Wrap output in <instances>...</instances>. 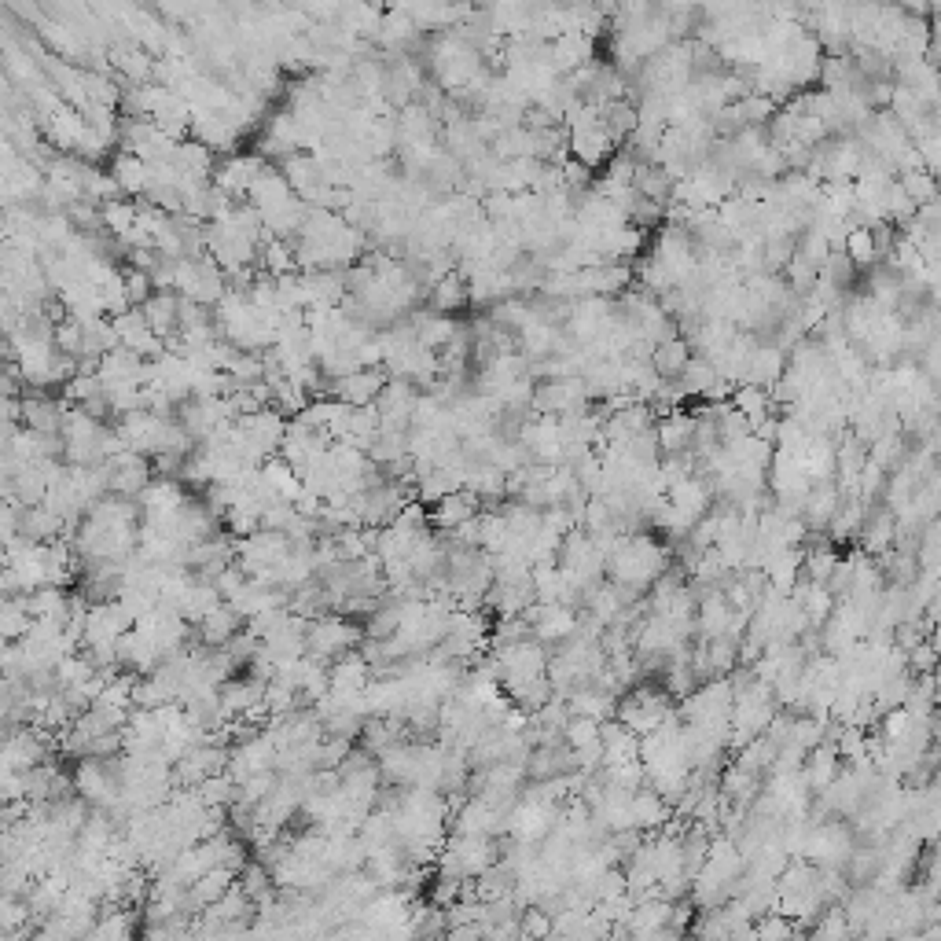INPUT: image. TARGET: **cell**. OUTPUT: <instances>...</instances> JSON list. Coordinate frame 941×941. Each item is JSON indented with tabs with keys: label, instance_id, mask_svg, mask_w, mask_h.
Segmentation results:
<instances>
[{
	"label": "cell",
	"instance_id": "obj_1",
	"mask_svg": "<svg viewBox=\"0 0 941 941\" xmlns=\"http://www.w3.org/2000/svg\"><path fill=\"white\" fill-rule=\"evenodd\" d=\"M361 644V629L353 622H346V614H324V618H313L306 629V647L313 658H324V662H335L339 655L353 651Z\"/></svg>",
	"mask_w": 941,
	"mask_h": 941
},
{
	"label": "cell",
	"instance_id": "obj_2",
	"mask_svg": "<svg viewBox=\"0 0 941 941\" xmlns=\"http://www.w3.org/2000/svg\"><path fill=\"white\" fill-rule=\"evenodd\" d=\"M107 464H111V493H118V497H140L155 478L151 456L137 453V449H125V453L111 456Z\"/></svg>",
	"mask_w": 941,
	"mask_h": 941
},
{
	"label": "cell",
	"instance_id": "obj_3",
	"mask_svg": "<svg viewBox=\"0 0 941 941\" xmlns=\"http://www.w3.org/2000/svg\"><path fill=\"white\" fill-rule=\"evenodd\" d=\"M390 383L383 368H357V372L342 375V379H331V397H339L353 409H364V405H375L383 386Z\"/></svg>",
	"mask_w": 941,
	"mask_h": 941
},
{
	"label": "cell",
	"instance_id": "obj_4",
	"mask_svg": "<svg viewBox=\"0 0 941 941\" xmlns=\"http://www.w3.org/2000/svg\"><path fill=\"white\" fill-rule=\"evenodd\" d=\"M482 504H486V500L478 497L475 489H467V486L464 489H453V493H445L438 504H431V508H427V511H431V526H434V530H445V533L456 530L460 522L475 519L478 511H482Z\"/></svg>",
	"mask_w": 941,
	"mask_h": 941
},
{
	"label": "cell",
	"instance_id": "obj_5",
	"mask_svg": "<svg viewBox=\"0 0 941 941\" xmlns=\"http://www.w3.org/2000/svg\"><path fill=\"white\" fill-rule=\"evenodd\" d=\"M239 872L236 868H228V864H217V868H210L206 875H199L192 886H188V912H203L206 905H214L217 897H225L232 886H236Z\"/></svg>",
	"mask_w": 941,
	"mask_h": 941
},
{
	"label": "cell",
	"instance_id": "obj_6",
	"mask_svg": "<svg viewBox=\"0 0 941 941\" xmlns=\"http://www.w3.org/2000/svg\"><path fill=\"white\" fill-rule=\"evenodd\" d=\"M243 622H247V618H243V614H239L232 603H217L214 611H210L203 622L195 625V633H199V640H203L206 647H225L228 640H232V636L243 629Z\"/></svg>",
	"mask_w": 941,
	"mask_h": 941
},
{
	"label": "cell",
	"instance_id": "obj_7",
	"mask_svg": "<svg viewBox=\"0 0 941 941\" xmlns=\"http://www.w3.org/2000/svg\"><path fill=\"white\" fill-rule=\"evenodd\" d=\"M669 824V798L658 794L655 787L633 791V828L636 831H658Z\"/></svg>",
	"mask_w": 941,
	"mask_h": 941
},
{
	"label": "cell",
	"instance_id": "obj_8",
	"mask_svg": "<svg viewBox=\"0 0 941 941\" xmlns=\"http://www.w3.org/2000/svg\"><path fill=\"white\" fill-rule=\"evenodd\" d=\"M70 405H59L52 397H30L23 401V427H34V431L59 434L63 431V416H67Z\"/></svg>",
	"mask_w": 941,
	"mask_h": 941
},
{
	"label": "cell",
	"instance_id": "obj_9",
	"mask_svg": "<svg viewBox=\"0 0 941 941\" xmlns=\"http://www.w3.org/2000/svg\"><path fill=\"white\" fill-rule=\"evenodd\" d=\"M34 629V614L26 607V596H4V611H0V636L8 644H19L26 633Z\"/></svg>",
	"mask_w": 941,
	"mask_h": 941
},
{
	"label": "cell",
	"instance_id": "obj_10",
	"mask_svg": "<svg viewBox=\"0 0 941 941\" xmlns=\"http://www.w3.org/2000/svg\"><path fill=\"white\" fill-rule=\"evenodd\" d=\"M140 508L144 511H173L181 508L184 500H188V493H184L181 482H173V478H151V486L140 493Z\"/></svg>",
	"mask_w": 941,
	"mask_h": 941
},
{
	"label": "cell",
	"instance_id": "obj_11",
	"mask_svg": "<svg viewBox=\"0 0 941 941\" xmlns=\"http://www.w3.org/2000/svg\"><path fill=\"white\" fill-rule=\"evenodd\" d=\"M239 886L247 890V897L254 901V905H258V901H265L269 894H276L273 872H269V864H261L258 857L239 868Z\"/></svg>",
	"mask_w": 941,
	"mask_h": 941
},
{
	"label": "cell",
	"instance_id": "obj_12",
	"mask_svg": "<svg viewBox=\"0 0 941 941\" xmlns=\"http://www.w3.org/2000/svg\"><path fill=\"white\" fill-rule=\"evenodd\" d=\"M651 361H655V372L662 375V379H677V375L688 368V342H677V339H666L658 342V353H651Z\"/></svg>",
	"mask_w": 941,
	"mask_h": 941
},
{
	"label": "cell",
	"instance_id": "obj_13",
	"mask_svg": "<svg viewBox=\"0 0 941 941\" xmlns=\"http://www.w3.org/2000/svg\"><path fill=\"white\" fill-rule=\"evenodd\" d=\"M467 295H471V284L460 273H449L434 284V306L442 309V313L445 309H460L467 302Z\"/></svg>",
	"mask_w": 941,
	"mask_h": 941
},
{
	"label": "cell",
	"instance_id": "obj_14",
	"mask_svg": "<svg viewBox=\"0 0 941 941\" xmlns=\"http://www.w3.org/2000/svg\"><path fill=\"white\" fill-rule=\"evenodd\" d=\"M600 725H603V721H596V717L570 714L567 728H563V743H567L570 750L592 747V743H600Z\"/></svg>",
	"mask_w": 941,
	"mask_h": 941
},
{
	"label": "cell",
	"instance_id": "obj_15",
	"mask_svg": "<svg viewBox=\"0 0 941 941\" xmlns=\"http://www.w3.org/2000/svg\"><path fill=\"white\" fill-rule=\"evenodd\" d=\"M802 567H805V574H809V581L828 585L831 574H835V567H839V559H835V552H831V548H813V552H805Z\"/></svg>",
	"mask_w": 941,
	"mask_h": 941
},
{
	"label": "cell",
	"instance_id": "obj_16",
	"mask_svg": "<svg viewBox=\"0 0 941 941\" xmlns=\"http://www.w3.org/2000/svg\"><path fill=\"white\" fill-rule=\"evenodd\" d=\"M754 930H758L761 938H783V934H794V923H787L783 912H769Z\"/></svg>",
	"mask_w": 941,
	"mask_h": 941
},
{
	"label": "cell",
	"instance_id": "obj_17",
	"mask_svg": "<svg viewBox=\"0 0 941 941\" xmlns=\"http://www.w3.org/2000/svg\"><path fill=\"white\" fill-rule=\"evenodd\" d=\"M515 206H519L515 214H519V217H526V199H519V203H515ZM537 206H541V203H537V199H530V217H541V210H537Z\"/></svg>",
	"mask_w": 941,
	"mask_h": 941
}]
</instances>
